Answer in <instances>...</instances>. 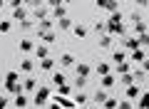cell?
<instances>
[{"instance_id": "15", "label": "cell", "mask_w": 149, "mask_h": 109, "mask_svg": "<svg viewBox=\"0 0 149 109\" xmlns=\"http://www.w3.org/2000/svg\"><path fill=\"white\" fill-rule=\"evenodd\" d=\"M129 55H132V65L137 62V65H142L144 60H147V55H144V50L142 47H139V50H134V52H129Z\"/></svg>"}, {"instance_id": "35", "label": "cell", "mask_w": 149, "mask_h": 109, "mask_svg": "<svg viewBox=\"0 0 149 109\" xmlns=\"http://www.w3.org/2000/svg\"><path fill=\"white\" fill-rule=\"evenodd\" d=\"M15 107H17V109H25V107H27V99L22 97V94H17V97H15Z\"/></svg>"}, {"instance_id": "13", "label": "cell", "mask_w": 149, "mask_h": 109, "mask_svg": "<svg viewBox=\"0 0 149 109\" xmlns=\"http://www.w3.org/2000/svg\"><path fill=\"white\" fill-rule=\"evenodd\" d=\"M35 57H37V60H47V57H50V47H47V45L35 47Z\"/></svg>"}, {"instance_id": "30", "label": "cell", "mask_w": 149, "mask_h": 109, "mask_svg": "<svg viewBox=\"0 0 149 109\" xmlns=\"http://www.w3.org/2000/svg\"><path fill=\"white\" fill-rule=\"evenodd\" d=\"M132 74H134V82H142V79L147 77V72H144L142 67H134V69H132Z\"/></svg>"}, {"instance_id": "43", "label": "cell", "mask_w": 149, "mask_h": 109, "mask_svg": "<svg viewBox=\"0 0 149 109\" xmlns=\"http://www.w3.org/2000/svg\"><path fill=\"white\" fill-rule=\"evenodd\" d=\"M0 32H10V22H8V20L0 22Z\"/></svg>"}, {"instance_id": "38", "label": "cell", "mask_w": 149, "mask_h": 109, "mask_svg": "<svg viewBox=\"0 0 149 109\" xmlns=\"http://www.w3.org/2000/svg\"><path fill=\"white\" fill-rule=\"evenodd\" d=\"M85 84H87L85 77H74V89H80V92H82V87H85Z\"/></svg>"}, {"instance_id": "18", "label": "cell", "mask_w": 149, "mask_h": 109, "mask_svg": "<svg viewBox=\"0 0 149 109\" xmlns=\"http://www.w3.org/2000/svg\"><path fill=\"white\" fill-rule=\"evenodd\" d=\"M95 72L100 74V77H104V74H112V65H107V62H100L95 67Z\"/></svg>"}, {"instance_id": "42", "label": "cell", "mask_w": 149, "mask_h": 109, "mask_svg": "<svg viewBox=\"0 0 149 109\" xmlns=\"http://www.w3.org/2000/svg\"><path fill=\"white\" fill-rule=\"evenodd\" d=\"M132 22H134V25H139V22H144V20H142V15H139V12H137V10H134V12H132Z\"/></svg>"}, {"instance_id": "7", "label": "cell", "mask_w": 149, "mask_h": 109, "mask_svg": "<svg viewBox=\"0 0 149 109\" xmlns=\"http://www.w3.org/2000/svg\"><path fill=\"white\" fill-rule=\"evenodd\" d=\"M107 35L109 37H124L127 35V27L124 25H107Z\"/></svg>"}, {"instance_id": "23", "label": "cell", "mask_w": 149, "mask_h": 109, "mask_svg": "<svg viewBox=\"0 0 149 109\" xmlns=\"http://www.w3.org/2000/svg\"><path fill=\"white\" fill-rule=\"evenodd\" d=\"M60 65H62V67H74V57L72 55H62V57H60Z\"/></svg>"}, {"instance_id": "1", "label": "cell", "mask_w": 149, "mask_h": 109, "mask_svg": "<svg viewBox=\"0 0 149 109\" xmlns=\"http://www.w3.org/2000/svg\"><path fill=\"white\" fill-rule=\"evenodd\" d=\"M47 8H50L52 20H62V17H67V3H62V0H50Z\"/></svg>"}, {"instance_id": "37", "label": "cell", "mask_w": 149, "mask_h": 109, "mask_svg": "<svg viewBox=\"0 0 149 109\" xmlns=\"http://www.w3.org/2000/svg\"><path fill=\"white\" fill-rule=\"evenodd\" d=\"M57 25L62 27V30H72V22H70V17H62V20H57Z\"/></svg>"}, {"instance_id": "4", "label": "cell", "mask_w": 149, "mask_h": 109, "mask_svg": "<svg viewBox=\"0 0 149 109\" xmlns=\"http://www.w3.org/2000/svg\"><path fill=\"white\" fill-rule=\"evenodd\" d=\"M32 17H35L37 22H45V20H50V8H47V5H37L35 10H32Z\"/></svg>"}, {"instance_id": "6", "label": "cell", "mask_w": 149, "mask_h": 109, "mask_svg": "<svg viewBox=\"0 0 149 109\" xmlns=\"http://www.w3.org/2000/svg\"><path fill=\"white\" fill-rule=\"evenodd\" d=\"M95 5H97V8H102V10H109V12H117V8H119V3H117V0H95Z\"/></svg>"}, {"instance_id": "28", "label": "cell", "mask_w": 149, "mask_h": 109, "mask_svg": "<svg viewBox=\"0 0 149 109\" xmlns=\"http://www.w3.org/2000/svg\"><path fill=\"white\" fill-rule=\"evenodd\" d=\"M20 69H22V72H32V69H35V60H22Z\"/></svg>"}, {"instance_id": "34", "label": "cell", "mask_w": 149, "mask_h": 109, "mask_svg": "<svg viewBox=\"0 0 149 109\" xmlns=\"http://www.w3.org/2000/svg\"><path fill=\"white\" fill-rule=\"evenodd\" d=\"M57 94H60V97H70V94H72V87L62 84V87H57Z\"/></svg>"}, {"instance_id": "19", "label": "cell", "mask_w": 149, "mask_h": 109, "mask_svg": "<svg viewBox=\"0 0 149 109\" xmlns=\"http://www.w3.org/2000/svg\"><path fill=\"white\" fill-rule=\"evenodd\" d=\"M112 45H114V37H109V35H107V32H104V35L100 37V47H104V50H109Z\"/></svg>"}, {"instance_id": "8", "label": "cell", "mask_w": 149, "mask_h": 109, "mask_svg": "<svg viewBox=\"0 0 149 109\" xmlns=\"http://www.w3.org/2000/svg\"><path fill=\"white\" fill-rule=\"evenodd\" d=\"M74 72H77V77H85V79H90L92 67H90V65H85V62H80V65H74Z\"/></svg>"}, {"instance_id": "39", "label": "cell", "mask_w": 149, "mask_h": 109, "mask_svg": "<svg viewBox=\"0 0 149 109\" xmlns=\"http://www.w3.org/2000/svg\"><path fill=\"white\" fill-rule=\"evenodd\" d=\"M117 109H134V104L129 102V99H122V102L117 104Z\"/></svg>"}, {"instance_id": "20", "label": "cell", "mask_w": 149, "mask_h": 109, "mask_svg": "<svg viewBox=\"0 0 149 109\" xmlns=\"http://www.w3.org/2000/svg\"><path fill=\"white\" fill-rule=\"evenodd\" d=\"M20 52H35V42L32 40H22L20 42Z\"/></svg>"}, {"instance_id": "10", "label": "cell", "mask_w": 149, "mask_h": 109, "mask_svg": "<svg viewBox=\"0 0 149 109\" xmlns=\"http://www.w3.org/2000/svg\"><path fill=\"white\" fill-rule=\"evenodd\" d=\"M100 84H102V87H104V92H107V89H109V87H114V84H117V74H114V72H112V74H104Z\"/></svg>"}, {"instance_id": "26", "label": "cell", "mask_w": 149, "mask_h": 109, "mask_svg": "<svg viewBox=\"0 0 149 109\" xmlns=\"http://www.w3.org/2000/svg\"><path fill=\"white\" fill-rule=\"evenodd\" d=\"M15 20H20V22L27 20V8H15Z\"/></svg>"}, {"instance_id": "36", "label": "cell", "mask_w": 149, "mask_h": 109, "mask_svg": "<svg viewBox=\"0 0 149 109\" xmlns=\"http://www.w3.org/2000/svg\"><path fill=\"white\" fill-rule=\"evenodd\" d=\"M85 102H87V94H85V92H77V94H74V104H77V107L85 104Z\"/></svg>"}, {"instance_id": "14", "label": "cell", "mask_w": 149, "mask_h": 109, "mask_svg": "<svg viewBox=\"0 0 149 109\" xmlns=\"http://www.w3.org/2000/svg\"><path fill=\"white\" fill-rule=\"evenodd\" d=\"M72 32H74V37L85 40V37L90 35V27H85V25H74V27H72Z\"/></svg>"}, {"instance_id": "9", "label": "cell", "mask_w": 149, "mask_h": 109, "mask_svg": "<svg viewBox=\"0 0 149 109\" xmlns=\"http://www.w3.org/2000/svg\"><path fill=\"white\" fill-rule=\"evenodd\" d=\"M132 62H122V65H114V74H117V77H122V74H129L132 72Z\"/></svg>"}, {"instance_id": "22", "label": "cell", "mask_w": 149, "mask_h": 109, "mask_svg": "<svg viewBox=\"0 0 149 109\" xmlns=\"http://www.w3.org/2000/svg\"><path fill=\"white\" fill-rule=\"evenodd\" d=\"M107 25H122V12H112L109 15V20H107Z\"/></svg>"}, {"instance_id": "46", "label": "cell", "mask_w": 149, "mask_h": 109, "mask_svg": "<svg viewBox=\"0 0 149 109\" xmlns=\"http://www.w3.org/2000/svg\"><path fill=\"white\" fill-rule=\"evenodd\" d=\"M3 5H5V3H3V0H0V8H3Z\"/></svg>"}, {"instance_id": "33", "label": "cell", "mask_w": 149, "mask_h": 109, "mask_svg": "<svg viewBox=\"0 0 149 109\" xmlns=\"http://www.w3.org/2000/svg\"><path fill=\"white\" fill-rule=\"evenodd\" d=\"M117 104H119L117 99H114V97H109V99H107L104 104H102V109H117Z\"/></svg>"}, {"instance_id": "16", "label": "cell", "mask_w": 149, "mask_h": 109, "mask_svg": "<svg viewBox=\"0 0 149 109\" xmlns=\"http://www.w3.org/2000/svg\"><path fill=\"white\" fill-rule=\"evenodd\" d=\"M37 35H40V40H42L47 47L55 42V30H47V32H37Z\"/></svg>"}, {"instance_id": "47", "label": "cell", "mask_w": 149, "mask_h": 109, "mask_svg": "<svg viewBox=\"0 0 149 109\" xmlns=\"http://www.w3.org/2000/svg\"><path fill=\"white\" fill-rule=\"evenodd\" d=\"M92 109H102V107H92Z\"/></svg>"}, {"instance_id": "32", "label": "cell", "mask_w": 149, "mask_h": 109, "mask_svg": "<svg viewBox=\"0 0 149 109\" xmlns=\"http://www.w3.org/2000/svg\"><path fill=\"white\" fill-rule=\"evenodd\" d=\"M52 84H57V87L67 84V82H65V74H62V72H55V74H52Z\"/></svg>"}, {"instance_id": "40", "label": "cell", "mask_w": 149, "mask_h": 109, "mask_svg": "<svg viewBox=\"0 0 149 109\" xmlns=\"http://www.w3.org/2000/svg\"><path fill=\"white\" fill-rule=\"evenodd\" d=\"M139 45H142V47H149V32L139 35Z\"/></svg>"}, {"instance_id": "29", "label": "cell", "mask_w": 149, "mask_h": 109, "mask_svg": "<svg viewBox=\"0 0 149 109\" xmlns=\"http://www.w3.org/2000/svg\"><path fill=\"white\" fill-rule=\"evenodd\" d=\"M144 32H149V27H147V22H139V25H134V37H139V35H144Z\"/></svg>"}, {"instance_id": "41", "label": "cell", "mask_w": 149, "mask_h": 109, "mask_svg": "<svg viewBox=\"0 0 149 109\" xmlns=\"http://www.w3.org/2000/svg\"><path fill=\"white\" fill-rule=\"evenodd\" d=\"M52 67H55V60H52V57L42 60V69H52Z\"/></svg>"}, {"instance_id": "24", "label": "cell", "mask_w": 149, "mask_h": 109, "mask_svg": "<svg viewBox=\"0 0 149 109\" xmlns=\"http://www.w3.org/2000/svg\"><path fill=\"white\" fill-rule=\"evenodd\" d=\"M119 82H122L124 87H132V84H137V82H134V74H132V72H129V74H122V77H119Z\"/></svg>"}, {"instance_id": "25", "label": "cell", "mask_w": 149, "mask_h": 109, "mask_svg": "<svg viewBox=\"0 0 149 109\" xmlns=\"http://www.w3.org/2000/svg\"><path fill=\"white\" fill-rule=\"evenodd\" d=\"M22 89H25V92H37V82H35V79H25V84H22Z\"/></svg>"}, {"instance_id": "44", "label": "cell", "mask_w": 149, "mask_h": 109, "mask_svg": "<svg viewBox=\"0 0 149 109\" xmlns=\"http://www.w3.org/2000/svg\"><path fill=\"white\" fill-rule=\"evenodd\" d=\"M139 67H142V69H144V72H149V57H147V60H144V62H142V65H139Z\"/></svg>"}, {"instance_id": "27", "label": "cell", "mask_w": 149, "mask_h": 109, "mask_svg": "<svg viewBox=\"0 0 149 109\" xmlns=\"http://www.w3.org/2000/svg\"><path fill=\"white\" fill-rule=\"evenodd\" d=\"M137 102H139V109H149V92H142V97Z\"/></svg>"}, {"instance_id": "2", "label": "cell", "mask_w": 149, "mask_h": 109, "mask_svg": "<svg viewBox=\"0 0 149 109\" xmlns=\"http://www.w3.org/2000/svg\"><path fill=\"white\" fill-rule=\"evenodd\" d=\"M5 92L8 94H15V97L22 92V87L17 84V72H13V69L5 74Z\"/></svg>"}, {"instance_id": "11", "label": "cell", "mask_w": 149, "mask_h": 109, "mask_svg": "<svg viewBox=\"0 0 149 109\" xmlns=\"http://www.w3.org/2000/svg\"><path fill=\"white\" fill-rule=\"evenodd\" d=\"M124 47H127L129 52H134V50H139V37H124Z\"/></svg>"}, {"instance_id": "5", "label": "cell", "mask_w": 149, "mask_h": 109, "mask_svg": "<svg viewBox=\"0 0 149 109\" xmlns=\"http://www.w3.org/2000/svg\"><path fill=\"white\" fill-rule=\"evenodd\" d=\"M52 104H57V107H62V109H77L74 99H70V97H60V94H55V102H52Z\"/></svg>"}, {"instance_id": "45", "label": "cell", "mask_w": 149, "mask_h": 109, "mask_svg": "<svg viewBox=\"0 0 149 109\" xmlns=\"http://www.w3.org/2000/svg\"><path fill=\"white\" fill-rule=\"evenodd\" d=\"M50 109H62V107H57V104H50Z\"/></svg>"}, {"instance_id": "17", "label": "cell", "mask_w": 149, "mask_h": 109, "mask_svg": "<svg viewBox=\"0 0 149 109\" xmlns=\"http://www.w3.org/2000/svg\"><path fill=\"white\" fill-rule=\"evenodd\" d=\"M107 99H109V94H107L104 89H97V92H95V104H97V107H102Z\"/></svg>"}, {"instance_id": "12", "label": "cell", "mask_w": 149, "mask_h": 109, "mask_svg": "<svg viewBox=\"0 0 149 109\" xmlns=\"http://www.w3.org/2000/svg\"><path fill=\"white\" fill-rule=\"evenodd\" d=\"M124 94H127V99L132 102V99H139V97H142V89H139L137 84H132V87H127V92H124Z\"/></svg>"}, {"instance_id": "31", "label": "cell", "mask_w": 149, "mask_h": 109, "mask_svg": "<svg viewBox=\"0 0 149 109\" xmlns=\"http://www.w3.org/2000/svg\"><path fill=\"white\" fill-rule=\"evenodd\" d=\"M92 30H95V32H100V35H104V32H107V22H102V20H97L95 25H92Z\"/></svg>"}, {"instance_id": "3", "label": "cell", "mask_w": 149, "mask_h": 109, "mask_svg": "<svg viewBox=\"0 0 149 109\" xmlns=\"http://www.w3.org/2000/svg\"><path fill=\"white\" fill-rule=\"evenodd\" d=\"M47 99H50V89H47V87H37V92H35V104H37V107H45Z\"/></svg>"}, {"instance_id": "21", "label": "cell", "mask_w": 149, "mask_h": 109, "mask_svg": "<svg viewBox=\"0 0 149 109\" xmlns=\"http://www.w3.org/2000/svg\"><path fill=\"white\" fill-rule=\"evenodd\" d=\"M112 62H114V65L127 62V60H124V52H122V50H114V52H112Z\"/></svg>"}]
</instances>
